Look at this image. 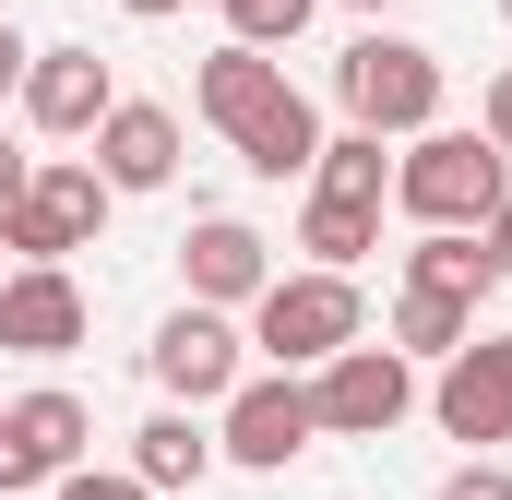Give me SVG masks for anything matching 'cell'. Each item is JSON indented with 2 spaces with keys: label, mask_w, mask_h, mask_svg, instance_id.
Wrapping results in <instances>:
<instances>
[{
  "label": "cell",
  "mask_w": 512,
  "mask_h": 500,
  "mask_svg": "<svg viewBox=\"0 0 512 500\" xmlns=\"http://www.w3.org/2000/svg\"><path fill=\"white\" fill-rule=\"evenodd\" d=\"M512 191V155L489 131H405V155H393V203L417 215V227H489V203Z\"/></svg>",
  "instance_id": "obj_1"
},
{
  "label": "cell",
  "mask_w": 512,
  "mask_h": 500,
  "mask_svg": "<svg viewBox=\"0 0 512 500\" xmlns=\"http://www.w3.org/2000/svg\"><path fill=\"white\" fill-rule=\"evenodd\" d=\"M370 334V298H358V274H334V262H310V274H274L251 298V346L274 370H322L334 346H358Z\"/></svg>",
  "instance_id": "obj_2"
},
{
  "label": "cell",
  "mask_w": 512,
  "mask_h": 500,
  "mask_svg": "<svg viewBox=\"0 0 512 500\" xmlns=\"http://www.w3.org/2000/svg\"><path fill=\"white\" fill-rule=\"evenodd\" d=\"M334 108L358 131H382V143H405V131L441 120V60L417 48V36H346V60H334Z\"/></svg>",
  "instance_id": "obj_3"
},
{
  "label": "cell",
  "mask_w": 512,
  "mask_h": 500,
  "mask_svg": "<svg viewBox=\"0 0 512 500\" xmlns=\"http://www.w3.org/2000/svg\"><path fill=\"white\" fill-rule=\"evenodd\" d=\"M108 179H96V155H36V179L0 203V250L12 262H72V250H96V227H108Z\"/></svg>",
  "instance_id": "obj_4"
},
{
  "label": "cell",
  "mask_w": 512,
  "mask_h": 500,
  "mask_svg": "<svg viewBox=\"0 0 512 500\" xmlns=\"http://www.w3.org/2000/svg\"><path fill=\"white\" fill-rule=\"evenodd\" d=\"M310 441H322L310 370H239V393L215 405V453H227V465H251V477H286Z\"/></svg>",
  "instance_id": "obj_5"
},
{
  "label": "cell",
  "mask_w": 512,
  "mask_h": 500,
  "mask_svg": "<svg viewBox=\"0 0 512 500\" xmlns=\"http://www.w3.org/2000/svg\"><path fill=\"white\" fill-rule=\"evenodd\" d=\"M310 405H322V441H393L405 417H417V358L405 346H334L322 370H310Z\"/></svg>",
  "instance_id": "obj_6"
},
{
  "label": "cell",
  "mask_w": 512,
  "mask_h": 500,
  "mask_svg": "<svg viewBox=\"0 0 512 500\" xmlns=\"http://www.w3.org/2000/svg\"><path fill=\"white\" fill-rule=\"evenodd\" d=\"M143 370L167 381L179 405H227L239 393V370H251V334L215 310V298H179L167 322H155V346H143Z\"/></svg>",
  "instance_id": "obj_7"
},
{
  "label": "cell",
  "mask_w": 512,
  "mask_h": 500,
  "mask_svg": "<svg viewBox=\"0 0 512 500\" xmlns=\"http://www.w3.org/2000/svg\"><path fill=\"white\" fill-rule=\"evenodd\" d=\"M429 417H441V441L501 453L512 441V334H465L441 358V381H429Z\"/></svg>",
  "instance_id": "obj_8"
},
{
  "label": "cell",
  "mask_w": 512,
  "mask_h": 500,
  "mask_svg": "<svg viewBox=\"0 0 512 500\" xmlns=\"http://www.w3.org/2000/svg\"><path fill=\"white\" fill-rule=\"evenodd\" d=\"M84 453H96V417H84V393L36 381L24 405H0V489H48V477H72Z\"/></svg>",
  "instance_id": "obj_9"
},
{
  "label": "cell",
  "mask_w": 512,
  "mask_h": 500,
  "mask_svg": "<svg viewBox=\"0 0 512 500\" xmlns=\"http://www.w3.org/2000/svg\"><path fill=\"white\" fill-rule=\"evenodd\" d=\"M84 334H96V310H84L72 262H12L0 274V346L12 358H72Z\"/></svg>",
  "instance_id": "obj_10"
},
{
  "label": "cell",
  "mask_w": 512,
  "mask_h": 500,
  "mask_svg": "<svg viewBox=\"0 0 512 500\" xmlns=\"http://www.w3.org/2000/svg\"><path fill=\"white\" fill-rule=\"evenodd\" d=\"M108 108H120V72H108L96 48H36V60H24V120L48 131V143H84Z\"/></svg>",
  "instance_id": "obj_11"
},
{
  "label": "cell",
  "mask_w": 512,
  "mask_h": 500,
  "mask_svg": "<svg viewBox=\"0 0 512 500\" xmlns=\"http://www.w3.org/2000/svg\"><path fill=\"white\" fill-rule=\"evenodd\" d=\"M179 274H191V298L251 310L262 286H274V239H262V227H239V215H203V227L179 239Z\"/></svg>",
  "instance_id": "obj_12"
},
{
  "label": "cell",
  "mask_w": 512,
  "mask_h": 500,
  "mask_svg": "<svg viewBox=\"0 0 512 500\" xmlns=\"http://www.w3.org/2000/svg\"><path fill=\"white\" fill-rule=\"evenodd\" d=\"M96 179H108V191H167V179H179V108L120 96V108L96 120Z\"/></svg>",
  "instance_id": "obj_13"
},
{
  "label": "cell",
  "mask_w": 512,
  "mask_h": 500,
  "mask_svg": "<svg viewBox=\"0 0 512 500\" xmlns=\"http://www.w3.org/2000/svg\"><path fill=\"white\" fill-rule=\"evenodd\" d=\"M274 96H286V60H274V48H251V36H227V48H215V60L191 72V108H203V120H215V131L262 120Z\"/></svg>",
  "instance_id": "obj_14"
},
{
  "label": "cell",
  "mask_w": 512,
  "mask_h": 500,
  "mask_svg": "<svg viewBox=\"0 0 512 500\" xmlns=\"http://www.w3.org/2000/svg\"><path fill=\"white\" fill-rule=\"evenodd\" d=\"M227 143H239V167H251V179H310V155H322V108L286 84V96H274L262 120H239Z\"/></svg>",
  "instance_id": "obj_15"
},
{
  "label": "cell",
  "mask_w": 512,
  "mask_h": 500,
  "mask_svg": "<svg viewBox=\"0 0 512 500\" xmlns=\"http://www.w3.org/2000/svg\"><path fill=\"white\" fill-rule=\"evenodd\" d=\"M131 477H143L155 500H167V489H203V477H215V429H203L191 405L143 417V429H131Z\"/></svg>",
  "instance_id": "obj_16"
},
{
  "label": "cell",
  "mask_w": 512,
  "mask_h": 500,
  "mask_svg": "<svg viewBox=\"0 0 512 500\" xmlns=\"http://www.w3.org/2000/svg\"><path fill=\"white\" fill-rule=\"evenodd\" d=\"M310 191H334V203H393V155L382 131H322V155H310Z\"/></svg>",
  "instance_id": "obj_17"
},
{
  "label": "cell",
  "mask_w": 512,
  "mask_h": 500,
  "mask_svg": "<svg viewBox=\"0 0 512 500\" xmlns=\"http://www.w3.org/2000/svg\"><path fill=\"white\" fill-rule=\"evenodd\" d=\"M298 250L334 262V274H358V262L382 250V203H334V191H310V203H298Z\"/></svg>",
  "instance_id": "obj_18"
},
{
  "label": "cell",
  "mask_w": 512,
  "mask_h": 500,
  "mask_svg": "<svg viewBox=\"0 0 512 500\" xmlns=\"http://www.w3.org/2000/svg\"><path fill=\"white\" fill-rule=\"evenodd\" d=\"M465 334H477V298H453V286H405L393 298V346L405 358H453Z\"/></svg>",
  "instance_id": "obj_19"
},
{
  "label": "cell",
  "mask_w": 512,
  "mask_h": 500,
  "mask_svg": "<svg viewBox=\"0 0 512 500\" xmlns=\"http://www.w3.org/2000/svg\"><path fill=\"white\" fill-rule=\"evenodd\" d=\"M405 286H453V298H489L501 274H489V250H477V227H429V239L405 250Z\"/></svg>",
  "instance_id": "obj_20"
},
{
  "label": "cell",
  "mask_w": 512,
  "mask_h": 500,
  "mask_svg": "<svg viewBox=\"0 0 512 500\" xmlns=\"http://www.w3.org/2000/svg\"><path fill=\"white\" fill-rule=\"evenodd\" d=\"M227 12V36H251V48H298V24L322 12V0H215Z\"/></svg>",
  "instance_id": "obj_21"
},
{
  "label": "cell",
  "mask_w": 512,
  "mask_h": 500,
  "mask_svg": "<svg viewBox=\"0 0 512 500\" xmlns=\"http://www.w3.org/2000/svg\"><path fill=\"white\" fill-rule=\"evenodd\" d=\"M441 500H512V465L501 453H465V465L441 477Z\"/></svg>",
  "instance_id": "obj_22"
},
{
  "label": "cell",
  "mask_w": 512,
  "mask_h": 500,
  "mask_svg": "<svg viewBox=\"0 0 512 500\" xmlns=\"http://www.w3.org/2000/svg\"><path fill=\"white\" fill-rule=\"evenodd\" d=\"M48 500H155L143 477H96V465H72V477H48Z\"/></svg>",
  "instance_id": "obj_23"
},
{
  "label": "cell",
  "mask_w": 512,
  "mask_h": 500,
  "mask_svg": "<svg viewBox=\"0 0 512 500\" xmlns=\"http://www.w3.org/2000/svg\"><path fill=\"white\" fill-rule=\"evenodd\" d=\"M477 131H489V143L512 155V72H489V96H477Z\"/></svg>",
  "instance_id": "obj_24"
},
{
  "label": "cell",
  "mask_w": 512,
  "mask_h": 500,
  "mask_svg": "<svg viewBox=\"0 0 512 500\" xmlns=\"http://www.w3.org/2000/svg\"><path fill=\"white\" fill-rule=\"evenodd\" d=\"M477 250H489V274H501V286H512V191H501V203H489V227H477Z\"/></svg>",
  "instance_id": "obj_25"
},
{
  "label": "cell",
  "mask_w": 512,
  "mask_h": 500,
  "mask_svg": "<svg viewBox=\"0 0 512 500\" xmlns=\"http://www.w3.org/2000/svg\"><path fill=\"white\" fill-rule=\"evenodd\" d=\"M24 60H36V48H24V36H12V12H0V96H24Z\"/></svg>",
  "instance_id": "obj_26"
},
{
  "label": "cell",
  "mask_w": 512,
  "mask_h": 500,
  "mask_svg": "<svg viewBox=\"0 0 512 500\" xmlns=\"http://www.w3.org/2000/svg\"><path fill=\"white\" fill-rule=\"evenodd\" d=\"M24 179H36V155H24V143H12V131H0V203H12V191H24Z\"/></svg>",
  "instance_id": "obj_27"
},
{
  "label": "cell",
  "mask_w": 512,
  "mask_h": 500,
  "mask_svg": "<svg viewBox=\"0 0 512 500\" xmlns=\"http://www.w3.org/2000/svg\"><path fill=\"white\" fill-rule=\"evenodd\" d=\"M120 12L131 24H167V12H191V0H120Z\"/></svg>",
  "instance_id": "obj_28"
},
{
  "label": "cell",
  "mask_w": 512,
  "mask_h": 500,
  "mask_svg": "<svg viewBox=\"0 0 512 500\" xmlns=\"http://www.w3.org/2000/svg\"><path fill=\"white\" fill-rule=\"evenodd\" d=\"M346 12H393V0H346Z\"/></svg>",
  "instance_id": "obj_29"
},
{
  "label": "cell",
  "mask_w": 512,
  "mask_h": 500,
  "mask_svg": "<svg viewBox=\"0 0 512 500\" xmlns=\"http://www.w3.org/2000/svg\"><path fill=\"white\" fill-rule=\"evenodd\" d=\"M501 24H512V0H501Z\"/></svg>",
  "instance_id": "obj_30"
},
{
  "label": "cell",
  "mask_w": 512,
  "mask_h": 500,
  "mask_svg": "<svg viewBox=\"0 0 512 500\" xmlns=\"http://www.w3.org/2000/svg\"><path fill=\"white\" fill-rule=\"evenodd\" d=\"M0 12H12V0H0Z\"/></svg>",
  "instance_id": "obj_31"
}]
</instances>
